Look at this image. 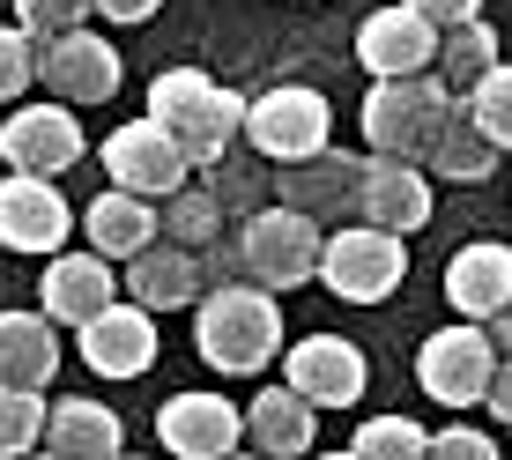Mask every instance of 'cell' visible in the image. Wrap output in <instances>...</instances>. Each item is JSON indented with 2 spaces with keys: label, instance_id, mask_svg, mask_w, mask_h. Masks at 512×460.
<instances>
[{
  "label": "cell",
  "instance_id": "3",
  "mask_svg": "<svg viewBox=\"0 0 512 460\" xmlns=\"http://www.w3.org/2000/svg\"><path fill=\"white\" fill-rule=\"evenodd\" d=\"M453 112V90L423 67V75H372V90H364V141H372L379 156H416L438 141Z\"/></svg>",
  "mask_w": 512,
  "mask_h": 460
},
{
  "label": "cell",
  "instance_id": "26",
  "mask_svg": "<svg viewBox=\"0 0 512 460\" xmlns=\"http://www.w3.org/2000/svg\"><path fill=\"white\" fill-rule=\"evenodd\" d=\"M505 52H498V30L475 15V23H453V30H438V82H446L453 97L461 90H475V82L498 67Z\"/></svg>",
  "mask_w": 512,
  "mask_h": 460
},
{
  "label": "cell",
  "instance_id": "37",
  "mask_svg": "<svg viewBox=\"0 0 512 460\" xmlns=\"http://www.w3.org/2000/svg\"><path fill=\"white\" fill-rule=\"evenodd\" d=\"M156 8H164V0H97V15H104V23H119V30H127V23H149Z\"/></svg>",
  "mask_w": 512,
  "mask_h": 460
},
{
  "label": "cell",
  "instance_id": "6",
  "mask_svg": "<svg viewBox=\"0 0 512 460\" xmlns=\"http://www.w3.org/2000/svg\"><path fill=\"white\" fill-rule=\"evenodd\" d=\"M334 141V104L305 82H275V90L245 97V149L268 164H297V156Z\"/></svg>",
  "mask_w": 512,
  "mask_h": 460
},
{
  "label": "cell",
  "instance_id": "5",
  "mask_svg": "<svg viewBox=\"0 0 512 460\" xmlns=\"http://www.w3.org/2000/svg\"><path fill=\"white\" fill-rule=\"evenodd\" d=\"M409 275V245L401 230H379V223H349V230H327L320 245V282L342 305H386Z\"/></svg>",
  "mask_w": 512,
  "mask_h": 460
},
{
  "label": "cell",
  "instance_id": "34",
  "mask_svg": "<svg viewBox=\"0 0 512 460\" xmlns=\"http://www.w3.org/2000/svg\"><path fill=\"white\" fill-rule=\"evenodd\" d=\"M431 453H446V460H490L498 446H490L483 431H468V423H453V431H431Z\"/></svg>",
  "mask_w": 512,
  "mask_h": 460
},
{
  "label": "cell",
  "instance_id": "9",
  "mask_svg": "<svg viewBox=\"0 0 512 460\" xmlns=\"http://www.w3.org/2000/svg\"><path fill=\"white\" fill-rule=\"evenodd\" d=\"M38 82L60 104H112L119 97V45L82 23L60 30V38H38Z\"/></svg>",
  "mask_w": 512,
  "mask_h": 460
},
{
  "label": "cell",
  "instance_id": "23",
  "mask_svg": "<svg viewBox=\"0 0 512 460\" xmlns=\"http://www.w3.org/2000/svg\"><path fill=\"white\" fill-rule=\"evenodd\" d=\"M0 379L8 386L60 379V320L52 312H0Z\"/></svg>",
  "mask_w": 512,
  "mask_h": 460
},
{
  "label": "cell",
  "instance_id": "7",
  "mask_svg": "<svg viewBox=\"0 0 512 460\" xmlns=\"http://www.w3.org/2000/svg\"><path fill=\"white\" fill-rule=\"evenodd\" d=\"M490 371H498V342H490L483 320L438 327V334H423V349H416V386L438 409H475V401L490 394Z\"/></svg>",
  "mask_w": 512,
  "mask_h": 460
},
{
  "label": "cell",
  "instance_id": "11",
  "mask_svg": "<svg viewBox=\"0 0 512 460\" xmlns=\"http://www.w3.org/2000/svg\"><path fill=\"white\" fill-rule=\"evenodd\" d=\"M67 230H75V208H67L60 179H38V171H8L0 179V245L8 253H60Z\"/></svg>",
  "mask_w": 512,
  "mask_h": 460
},
{
  "label": "cell",
  "instance_id": "8",
  "mask_svg": "<svg viewBox=\"0 0 512 460\" xmlns=\"http://www.w3.org/2000/svg\"><path fill=\"white\" fill-rule=\"evenodd\" d=\"M82 119L75 104H15L8 119H0V164L8 171H38V179H67V171L82 164Z\"/></svg>",
  "mask_w": 512,
  "mask_h": 460
},
{
  "label": "cell",
  "instance_id": "19",
  "mask_svg": "<svg viewBox=\"0 0 512 460\" xmlns=\"http://www.w3.org/2000/svg\"><path fill=\"white\" fill-rule=\"evenodd\" d=\"M208 275H201V253L193 245H171V238H149L141 253L127 260V297L149 312H179V305H201Z\"/></svg>",
  "mask_w": 512,
  "mask_h": 460
},
{
  "label": "cell",
  "instance_id": "1",
  "mask_svg": "<svg viewBox=\"0 0 512 460\" xmlns=\"http://www.w3.org/2000/svg\"><path fill=\"white\" fill-rule=\"evenodd\" d=\"M193 342H201V364L208 371H231V379H253V371L275 364L282 349V312H275V290L260 282H208L201 290V320H193Z\"/></svg>",
  "mask_w": 512,
  "mask_h": 460
},
{
  "label": "cell",
  "instance_id": "31",
  "mask_svg": "<svg viewBox=\"0 0 512 460\" xmlns=\"http://www.w3.org/2000/svg\"><path fill=\"white\" fill-rule=\"evenodd\" d=\"M349 453H357V460H423V453H431V431L409 423V416H372Z\"/></svg>",
  "mask_w": 512,
  "mask_h": 460
},
{
  "label": "cell",
  "instance_id": "4",
  "mask_svg": "<svg viewBox=\"0 0 512 460\" xmlns=\"http://www.w3.org/2000/svg\"><path fill=\"white\" fill-rule=\"evenodd\" d=\"M320 245L327 230L312 216H297V208H253V216L238 223V268L245 282H260V290H297V282H320Z\"/></svg>",
  "mask_w": 512,
  "mask_h": 460
},
{
  "label": "cell",
  "instance_id": "10",
  "mask_svg": "<svg viewBox=\"0 0 512 460\" xmlns=\"http://www.w3.org/2000/svg\"><path fill=\"white\" fill-rule=\"evenodd\" d=\"M104 171H112V186H127V193H149V201H164V193H179L186 186V149L171 141L164 119H127V127H112L104 134Z\"/></svg>",
  "mask_w": 512,
  "mask_h": 460
},
{
  "label": "cell",
  "instance_id": "15",
  "mask_svg": "<svg viewBox=\"0 0 512 460\" xmlns=\"http://www.w3.org/2000/svg\"><path fill=\"white\" fill-rule=\"evenodd\" d=\"M75 334H82V364H90L97 379H141V371L156 364V312L134 305V297L127 305L112 297V305H104L97 320H82Z\"/></svg>",
  "mask_w": 512,
  "mask_h": 460
},
{
  "label": "cell",
  "instance_id": "17",
  "mask_svg": "<svg viewBox=\"0 0 512 460\" xmlns=\"http://www.w3.org/2000/svg\"><path fill=\"white\" fill-rule=\"evenodd\" d=\"M38 297H45V312L60 327H82V320H97V312L119 297V275H112V260H104L97 245H90V253H67V245H60V253H45Z\"/></svg>",
  "mask_w": 512,
  "mask_h": 460
},
{
  "label": "cell",
  "instance_id": "20",
  "mask_svg": "<svg viewBox=\"0 0 512 460\" xmlns=\"http://www.w3.org/2000/svg\"><path fill=\"white\" fill-rule=\"evenodd\" d=\"M505 297H512V245L475 238L446 260V305L461 312V320H490Z\"/></svg>",
  "mask_w": 512,
  "mask_h": 460
},
{
  "label": "cell",
  "instance_id": "18",
  "mask_svg": "<svg viewBox=\"0 0 512 460\" xmlns=\"http://www.w3.org/2000/svg\"><path fill=\"white\" fill-rule=\"evenodd\" d=\"M357 60L372 67V75H423V67H438V23H423L409 0H394V8L364 15Z\"/></svg>",
  "mask_w": 512,
  "mask_h": 460
},
{
  "label": "cell",
  "instance_id": "14",
  "mask_svg": "<svg viewBox=\"0 0 512 460\" xmlns=\"http://www.w3.org/2000/svg\"><path fill=\"white\" fill-rule=\"evenodd\" d=\"M357 216L379 223V230H401L416 238L431 223V179H423L416 156H364V179H357Z\"/></svg>",
  "mask_w": 512,
  "mask_h": 460
},
{
  "label": "cell",
  "instance_id": "28",
  "mask_svg": "<svg viewBox=\"0 0 512 460\" xmlns=\"http://www.w3.org/2000/svg\"><path fill=\"white\" fill-rule=\"evenodd\" d=\"M208 193L223 201V216H253V208H268L275 171H268V164H253V156H231V149H223L216 164H208Z\"/></svg>",
  "mask_w": 512,
  "mask_h": 460
},
{
  "label": "cell",
  "instance_id": "38",
  "mask_svg": "<svg viewBox=\"0 0 512 460\" xmlns=\"http://www.w3.org/2000/svg\"><path fill=\"white\" fill-rule=\"evenodd\" d=\"M483 327H490V342H498V357H512V297H505V305H498V312H490V320H483Z\"/></svg>",
  "mask_w": 512,
  "mask_h": 460
},
{
  "label": "cell",
  "instance_id": "13",
  "mask_svg": "<svg viewBox=\"0 0 512 460\" xmlns=\"http://www.w3.org/2000/svg\"><path fill=\"white\" fill-rule=\"evenodd\" d=\"M357 179H364V156L349 149H312L297 164H275V201L297 208V216L327 223V216H357Z\"/></svg>",
  "mask_w": 512,
  "mask_h": 460
},
{
  "label": "cell",
  "instance_id": "29",
  "mask_svg": "<svg viewBox=\"0 0 512 460\" xmlns=\"http://www.w3.org/2000/svg\"><path fill=\"white\" fill-rule=\"evenodd\" d=\"M45 438V386H8L0 379V460L30 453Z\"/></svg>",
  "mask_w": 512,
  "mask_h": 460
},
{
  "label": "cell",
  "instance_id": "24",
  "mask_svg": "<svg viewBox=\"0 0 512 460\" xmlns=\"http://www.w3.org/2000/svg\"><path fill=\"white\" fill-rule=\"evenodd\" d=\"M82 230L104 260H134L141 245L156 238V201L149 193H127V186H104L90 208H82Z\"/></svg>",
  "mask_w": 512,
  "mask_h": 460
},
{
  "label": "cell",
  "instance_id": "35",
  "mask_svg": "<svg viewBox=\"0 0 512 460\" xmlns=\"http://www.w3.org/2000/svg\"><path fill=\"white\" fill-rule=\"evenodd\" d=\"M409 8L423 15V23L453 30V23H475V15H483V0H409Z\"/></svg>",
  "mask_w": 512,
  "mask_h": 460
},
{
  "label": "cell",
  "instance_id": "2",
  "mask_svg": "<svg viewBox=\"0 0 512 460\" xmlns=\"http://www.w3.org/2000/svg\"><path fill=\"white\" fill-rule=\"evenodd\" d=\"M149 119H164L171 141L186 149V164H216L223 149H238L245 134V97L223 90L208 67H164V75L149 82Z\"/></svg>",
  "mask_w": 512,
  "mask_h": 460
},
{
  "label": "cell",
  "instance_id": "21",
  "mask_svg": "<svg viewBox=\"0 0 512 460\" xmlns=\"http://www.w3.org/2000/svg\"><path fill=\"white\" fill-rule=\"evenodd\" d=\"M119 446H127V423H119V409L82 401V394L45 401V453H60V460H112Z\"/></svg>",
  "mask_w": 512,
  "mask_h": 460
},
{
  "label": "cell",
  "instance_id": "33",
  "mask_svg": "<svg viewBox=\"0 0 512 460\" xmlns=\"http://www.w3.org/2000/svg\"><path fill=\"white\" fill-rule=\"evenodd\" d=\"M97 0H15V23L30 30V38H60V30L90 23Z\"/></svg>",
  "mask_w": 512,
  "mask_h": 460
},
{
  "label": "cell",
  "instance_id": "16",
  "mask_svg": "<svg viewBox=\"0 0 512 460\" xmlns=\"http://www.w3.org/2000/svg\"><path fill=\"white\" fill-rule=\"evenodd\" d=\"M156 438L179 460H216V453H238L245 416H238V401H223V394H171L164 409H156Z\"/></svg>",
  "mask_w": 512,
  "mask_h": 460
},
{
  "label": "cell",
  "instance_id": "36",
  "mask_svg": "<svg viewBox=\"0 0 512 460\" xmlns=\"http://www.w3.org/2000/svg\"><path fill=\"white\" fill-rule=\"evenodd\" d=\"M483 409L498 416V423H512V357H498V371H490V394H483Z\"/></svg>",
  "mask_w": 512,
  "mask_h": 460
},
{
  "label": "cell",
  "instance_id": "32",
  "mask_svg": "<svg viewBox=\"0 0 512 460\" xmlns=\"http://www.w3.org/2000/svg\"><path fill=\"white\" fill-rule=\"evenodd\" d=\"M38 82V38L23 23H0V104H15Z\"/></svg>",
  "mask_w": 512,
  "mask_h": 460
},
{
  "label": "cell",
  "instance_id": "30",
  "mask_svg": "<svg viewBox=\"0 0 512 460\" xmlns=\"http://www.w3.org/2000/svg\"><path fill=\"white\" fill-rule=\"evenodd\" d=\"M461 104H468L475 127L498 141V156H512V60H498L483 82H475V90H461Z\"/></svg>",
  "mask_w": 512,
  "mask_h": 460
},
{
  "label": "cell",
  "instance_id": "27",
  "mask_svg": "<svg viewBox=\"0 0 512 460\" xmlns=\"http://www.w3.org/2000/svg\"><path fill=\"white\" fill-rule=\"evenodd\" d=\"M156 238H171V245H216L223 238V201L208 186H179V193H164L156 201Z\"/></svg>",
  "mask_w": 512,
  "mask_h": 460
},
{
  "label": "cell",
  "instance_id": "12",
  "mask_svg": "<svg viewBox=\"0 0 512 460\" xmlns=\"http://www.w3.org/2000/svg\"><path fill=\"white\" fill-rule=\"evenodd\" d=\"M282 379H290L312 409H357L364 386H372V364H364V349L342 342V334H305V342H290V357H282Z\"/></svg>",
  "mask_w": 512,
  "mask_h": 460
},
{
  "label": "cell",
  "instance_id": "25",
  "mask_svg": "<svg viewBox=\"0 0 512 460\" xmlns=\"http://www.w3.org/2000/svg\"><path fill=\"white\" fill-rule=\"evenodd\" d=\"M423 164H431L438 179H453V186H483L490 171H498V141L475 127L468 104L453 97V112H446V127H438V141L423 149Z\"/></svg>",
  "mask_w": 512,
  "mask_h": 460
},
{
  "label": "cell",
  "instance_id": "22",
  "mask_svg": "<svg viewBox=\"0 0 512 460\" xmlns=\"http://www.w3.org/2000/svg\"><path fill=\"white\" fill-rule=\"evenodd\" d=\"M245 438H253L260 453H275V460H297V453H312V438H320V409L282 379V386L245 401Z\"/></svg>",
  "mask_w": 512,
  "mask_h": 460
}]
</instances>
